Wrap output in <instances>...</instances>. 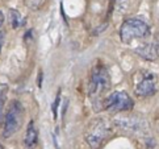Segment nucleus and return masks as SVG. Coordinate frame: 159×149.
<instances>
[{"instance_id": "nucleus-1", "label": "nucleus", "mask_w": 159, "mask_h": 149, "mask_svg": "<svg viewBox=\"0 0 159 149\" xmlns=\"http://www.w3.org/2000/svg\"><path fill=\"white\" fill-rule=\"evenodd\" d=\"M150 26L143 20L126 19L120 26V38L124 44H129L135 38H146L150 36Z\"/></svg>"}, {"instance_id": "nucleus-11", "label": "nucleus", "mask_w": 159, "mask_h": 149, "mask_svg": "<svg viewBox=\"0 0 159 149\" xmlns=\"http://www.w3.org/2000/svg\"><path fill=\"white\" fill-rule=\"evenodd\" d=\"M59 100H61V90L58 91V94H57V99L53 104V115H54V120L57 119L58 116V107H59Z\"/></svg>"}, {"instance_id": "nucleus-7", "label": "nucleus", "mask_w": 159, "mask_h": 149, "mask_svg": "<svg viewBox=\"0 0 159 149\" xmlns=\"http://www.w3.org/2000/svg\"><path fill=\"white\" fill-rule=\"evenodd\" d=\"M37 139H38V132H37V128L34 125V122H29L28 124V128H26V133H25V147L28 149H33L34 145L37 144Z\"/></svg>"}, {"instance_id": "nucleus-9", "label": "nucleus", "mask_w": 159, "mask_h": 149, "mask_svg": "<svg viewBox=\"0 0 159 149\" xmlns=\"http://www.w3.org/2000/svg\"><path fill=\"white\" fill-rule=\"evenodd\" d=\"M25 2V5L29 9H32V11H37V9H39L43 5V3H45V0H24Z\"/></svg>"}, {"instance_id": "nucleus-6", "label": "nucleus", "mask_w": 159, "mask_h": 149, "mask_svg": "<svg viewBox=\"0 0 159 149\" xmlns=\"http://www.w3.org/2000/svg\"><path fill=\"white\" fill-rule=\"evenodd\" d=\"M135 94L138 96H150L154 95L157 91V82H155V77L152 74H146L142 78V81L138 82V84L135 86Z\"/></svg>"}, {"instance_id": "nucleus-4", "label": "nucleus", "mask_w": 159, "mask_h": 149, "mask_svg": "<svg viewBox=\"0 0 159 149\" xmlns=\"http://www.w3.org/2000/svg\"><path fill=\"white\" fill-rule=\"evenodd\" d=\"M108 136V125L103 120H96L86 132V141L92 149H98Z\"/></svg>"}, {"instance_id": "nucleus-5", "label": "nucleus", "mask_w": 159, "mask_h": 149, "mask_svg": "<svg viewBox=\"0 0 159 149\" xmlns=\"http://www.w3.org/2000/svg\"><path fill=\"white\" fill-rule=\"evenodd\" d=\"M133 106V99L125 91H116V93L108 96V99L105 100V108L118 112L132 110Z\"/></svg>"}, {"instance_id": "nucleus-8", "label": "nucleus", "mask_w": 159, "mask_h": 149, "mask_svg": "<svg viewBox=\"0 0 159 149\" xmlns=\"http://www.w3.org/2000/svg\"><path fill=\"white\" fill-rule=\"evenodd\" d=\"M9 20H11V25L15 29L24 24V19H22V16L20 15L17 9H9Z\"/></svg>"}, {"instance_id": "nucleus-14", "label": "nucleus", "mask_w": 159, "mask_h": 149, "mask_svg": "<svg viewBox=\"0 0 159 149\" xmlns=\"http://www.w3.org/2000/svg\"><path fill=\"white\" fill-rule=\"evenodd\" d=\"M0 149H4V148H3V147H2V145H0Z\"/></svg>"}, {"instance_id": "nucleus-2", "label": "nucleus", "mask_w": 159, "mask_h": 149, "mask_svg": "<svg viewBox=\"0 0 159 149\" xmlns=\"http://www.w3.org/2000/svg\"><path fill=\"white\" fill-rule=\"evenodd\" d=\"M22 118H24V108H22L21 103L17 100L12 102L4 116V128H3L4 139H9L11 136L15 135L20 129Z\"/></svg>"}, {"instance_id": "nucleus-12", "label": "nucleus", "mask_w": 159, "mask_h": 149, "mask_svg": "<svg viewBox=\"0 0 159 149\" xmlns=\"http://www.w3.org/2000/svg\"><path fill=\"white\" fill-rule=\"evenodd\" d=\"M3 22H4V15L0 12V28H2V25H3Z\"/></svg>"}, {"instance_id": "nucleus-13", "label": "nucleus", "mask_w": 159, "mask_h": 149, "mask_svg": "<svg viewBox=\"0 0 159 149\" xmlns=\"http://www.w3.org/2000/svg\"><path fill=\"white\" fill-rule=\"evenodd\" d=\"M2 46H3V37L0 36V50H2Z\"/></svg>"}, {"instance_id": "nucleus-3", "label": "nucleus", "mask_w": 159, "mask_h": 149, "mask_svg": "<svg viewBox=\"0 0 159 149\" xmlns=\"http://www.w3.org/2000/svg\"><path fill=\"white\" fill-rule=\"evenodd\" d=\"M111 86V78L107 67L104 65H96L91 73L89 83H88V93L89 95L101 94L105 90L109 89Z\"/></svg>"}, {"instance_id": "nucleus-10", "label": "nucleus", "mask_w": 159, "mask_h": 149, "mask_svg": "<svg viewBox=\"0 0 159 149\" xmlns=\"http://www.w3.org/2000/svg\"><path fill=\"white\" fill-rule=\"evenodd\" d=\"M5 91H7V86H0V120H2V112L5 102Z\"/></svg>"}]
</instances>
